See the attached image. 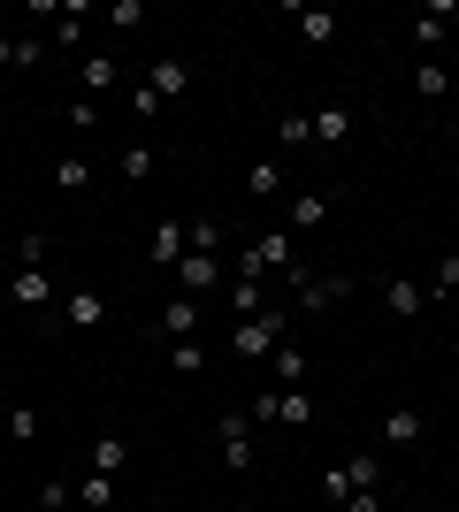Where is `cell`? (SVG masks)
<instances>
[{
	"label": "cell",
	"instance_id": "1",
	"mask_svg": "<svg viewBox=\"0 0 459 512\" xmlns=\"http://www.w3.org/2000/svg\"><path fill=\"white\" fill-rule=\"evenodd\" d=\"M284 329H291V314H284V306H268V314H253V321L230 329V352H238V360H268V352L284 344Z\"/></svg>",
	"mask_w": 459,
	"mask_h": 512
},
{
	"label": "cell",
	"instance_id": "2",
	"mask_svg": "<svg viewBox=\"0 0 459 512\" xmlns=\"http://www.w3.org/2000/svg\"><path fill=\"white\" fill-rule=\"evenodd\" d=\"M222 283H230L222 253H184L176 260V291H184V299H207V291H222Z\"/></svg>",
	"mask_w": 459,
	"mask_h": 512
},
{
	"label": "cell",
	"instance_id": "3",
	"mask_svg": "<svg viewBox=\"0 0 459 512\" xmlns=\"http://www.w3.org/2000/svg\"><path fill=\"white\" fill-rule=\"evenodd\" d=\"M345 291H352V276H306V268H291V299H299V314H329Z\"/></svg>",
	"mask_w": 459,
	"mask_h": 512
},
{
	"label": "cell",
	"instance_id": "4",
	"mask_svg": "<svg viewBox=\"0 0 459 512\" xmlns=\"http://www.w3.org/2000/svg\"><path fill=\"white\" fill-rule=\"evenodd\" d=\"M222 459H230V474H245L253 467V459H261V451H253V413H222Z\"/></svg>",
	"mask_w": 459,
	"mask_h": 512
},
{
	"label": "cell",
	"instance_id": "5",
	"mask_svg": "<svg viewBox=\"0 0 459 512\" xmlns=\"http://www.w3.org/2000/svg\"><path fill=\"white\" fill-rule=\"evenodd\" d=\"M62 321H69V329H100V321H108V299H100L92 283H77V291L62 299Z\"/></svg>",
	"mask_w": 459,
	"mask_h": 512
},
{
	"label": "cell",
	"instance_id": "6",
	"mask_svg": "<svg viewBox=\"0 0 459 512\" xmlns=\"http://www.w3.org/2000/svg\"><path fill=\"white\" fill-rule=\"evenodd\" d=\"M383 306H391V314H429L437 299H429V283H414V276H391V283H383Z\"/></svg>",
	"mask_w": 459,
	"mask_h": 512
},
{
	"label": "cell",
	"instance_id": "7",
	"mask_svg": "<svg viewBox=\"0 0 459 512\" xmlns=\"http://www.w3.org/2000/svg\"><path fill=\"white\" fill-rule=\"evenodd\" d=\"M146 85H153V92H161V100H184V92H192V69L176 62V54H161V62H153V69H146Z\"/></svg>",
	"mask_w": 459,
	"mask_h": 512
},
{
	"label": "cell",
	"instance_id": "8",
	"mask_svg": "<svg viewBox=\"0 0 459 512\" xmlns=\"http://www.w3.org/2000/svg\"><path fill=\"white\" fill-rule=\"evenodd\" d=\"M268 367H276V383H284V390H299L306 383V375H314V360H306V352H299V344H276V352H268Z\"/></svg>",
	"mask_w": 459,
	"mask_h": 512
},
{
	"label": "cell",
	"instance_id": "9",
	"mask_svg": "<svg viewBox=\"0 0 459 512\" xmlns=\"http://www.w3.org/2000/svg\"><path fill=\"white\" fill-rule=\"evenodd\" d=\"M184 253H192V222H161V230H153V260H161V268H176Z\"/></svg>",
	"mask_w": 459,
	"mask_h": 512
},
{
	"label": "cell",
	"instance_id": "10",
	"mask_svg": "<svg viewBox=\"0 0 459 512\" xmlns=\"http://www.w3.org/2000/svg\"><path fill=\"white\" fill-rule=\"evenodd\" d=\"M46 46L39 39H16V31H0V69H39Z\"/></svg>",
	"mask_w": 459,
	"mask_h": 512
},
{
	"label": "cell",
	"instance_id": "11",
	"mask_svg": "<svg viewBox=\"0 0 459 512\" xmlns=\"http://www.w3.org/2000/svg\"><path fill=\"white\" fill-rule=\"evenodd\" d=\"M222 291H230V314H238V321L268 314V299H261V276H238V283H222Z\"/></svg>",
	"mask_w": 459,
	"mask_h": 512
},
{
	"label": "cell",
	"instance_id": "12",
	"mask_svg": "<svg viewBox=\"0 0 459 512\" xmlns=\"http://www.w3.org/2000/svg\"><path fill=\"white\" fill-rule=\"evenodd\" d=\"M291 23H299L306 46H329V39H337V16H329V8H291Z\"/></svg>",
	"mask_w": 459,
	"mask_h": 512
},
{
	"label": "cell",
	"instance_id": "13",
	"mask_svg": "<svg viewBox=\"0 0 459 512\" xmlns=\"http://www.w3.org/2000/svg\"><path fill=\"white\" fill-rule=\"evenodd\" d=\"M77 77H85V100H92V92H108V85H123L115 54H85V62H77Z\"/></svg>",
	"mask_w": 459,
	"mask_h": 512
},
{
	"label": "cell",
	"instance_id": "14",
	"mask_svg": "<svg viewBox=\"0 0 459 512\" xmlns=\"http://www.w3.org/2000/svg\"><path fill=\"white\" fill-rule=\"evenodd\" d=\"M161 329H169V344H176V337H192V329H199V299H184V291H176V299L161 306Z\"/></svg>",
	"mask_w": 459,
	"mask_h": 512
},
{
	"label": "cell",
	"instance_id": "15",
	"mask_svg": "<svg viewBox=\"0 0 459 512\" xmlns=\"http://www.w3.org/2000/svg\"><path fill=\"white\" fill-rule=\"evenodd\" d=\"M276 192H284V169H276V161L261 153V161L245 169V199H276Z\"/></svg>",
	"mask_w": 459,
	"mask_h": 512
},
{
	"label": "cell",
	"instance_id": "16",
	"mask_svg": "<svg viewBox=\"0 0 459 512\" xmlns=\"http://www.w3.org/2000/svg\"><path fill=\"white\" fill-rule=\"evenodd\" d=\"M46 291H54L46 268H16V283H8V299H16V306H46Z\"/></svg>",
	"mask_w": 459,
	"mask_h": 512
},
{
	"label": "cell",
	"instance_id": "17",
	"mask_svg": "<svg viewBox=\"0 0 459 512\" xmlns=\"http://www.w3.org/2000/svg\"><path fill=\"white\" fill-rule=\"evenodd\" d=\"M276 428H314V398H306V390H284V398H276Z\"/></svg>",
	"mask_w": 459,
	"mask_h": 512
},
{
	"label": "cell",
	"instance_id": "18",
	"mask_svg": "<svg viewBox=\"0 0 459 512\" xmlns=\"http://www.w3.org/2000/svg\"><path fill=\"white\" fill-rule=\"evenodd\" d=\"M345 482H352V490H383V459H375V451H352V459H345Z\"/></svg>",
	"mask_w": 459,
	"mask_h": 512
},
{
	"label": "cell",
	"instance_id": "19",
	"mask_svg": "<svg viewBox=\"0 0 459 512\" xmlns=\"http://www.w3.org/2000/svg\"><path fill=\"white\" fill-rule=\"evenodd\" d=\"M85 459H92V474H123V459H131V444H123V436H100V444H92Z\"/></svg>",
	"mask_w": 459,
	"mask_h": 512
},
{
	"label": "cell",
	"instance_id": "20",
	"mask_svg": "<svg viewBox=\"0 0 459 512\" xmlns=\"http://www.w3.org/2000/svg\"><path fill=\"white\" fill-rule=\"evenodd\" d=\"M414 436H421V413L414 406H391V413H383V444H414Z\"/></svg>",
	"mask_w": 459,
	"mask_h": 512
},
{
	"label": "cell",
	"instance_id": "21",
	"mask_svg": "<svg viewBox=\"0 0 459 512\" xmlns=\"http://www.w3.org/2000/svg\"><path fill=\"white\" fill-rule=\"evenodd\" d=\"M77 505H85V512H108L115 505V474H85V482H77Z\"/></svg>",
	"mask_w": 459,
	"mask_h": 512
},
{
	"label": "cell",
	"instance_id": "22",
	"mask_svg": "<svg viewBox=\"0 0 459 512\" xmlns=\"http://www.w3.org/2000/svg\"><path fill=\"white\" fill-rule=\"evenodd\" d=\"M314 138H322V146H345V138H352V115H345V107H322V115H314Z\"/></svg>",
	"mask_w": 459,
	"mask_h": 512
},
{
	"label": "cell",
	"instance_id": "23",
	"mask_svg": "<svg viewBox=\"0 0 459 512\" xmlns=\"http://www.w3.org/2000/svg\"><path fill=\"white\" fill-rule=\"evenodd\" d=\"M54 184H62V192H85V184H92V161H85V153H62V161H54Z\"/></svg>",
	"mask_w": 459,
	"mask_h": 512
},
{
	"label": "cell",
	"instance_id": "24",
	"mask_svg": "<svg viewBox=\"0 0 459 512\" xmlns=\"http://www.w3.org/2000/svg\"><path fill=\"white\" fill-rule=\"evenodd\" d=\"M169 367H176V375H199V367H207V344H199V337H176L169 344Z\"/></svg>",
	"mask_w": 459,
	"mask_h": 512
},
{
	"label": "cell",
	"instance_id": "25",
	"mask_svg": "<svg viewBox=\"0 0 459 512\" xmlns=\"http://www.w3.org/2000/svg\"><path fill=\"white\" fill-rule=\"evenodd\" d=\"M322 214H329V199H322V192H299V199H291V230H314Z\"/></svg>",
	"mask_w": 459,
	"mask_h": 512
},
{
	"label": "cell",
	"instance_id": "26",
	"mask_svg": "<svg viewBox=\"0 0 459 512\" xmlns=\"http://www.w3.org/2000/svg\"><path fill=\"white\" fill-rule=\"evenodd\" d=\"M39 406H8V436H16V444H39Z\"/></svg>",
	"mask_w": 459,
	"mask_h": 512
},
{
	"label": "cell",
	"instance_id": "27",
	"mask_svg": "<svg viewBox=\"0 0 459 512\" xmlns=\"http://www.w3.org/2000/svg\"><path fill=\"white\" fill-rule=\"evenodd\" d=\"M414 92H421V100H444V92H452V77H444V62H421V69H414Z\"/></svg>",
	"mask_w": 459,
	"mask_h": 512
},
{
	"label": "cell",
	"instance_id": "28",
	"mask_svg": "<svg viewBox=\"0 0 459 512\" xmlns=\"http://www.w3.org/2000/svg\"><path fill=\"white\" fill-rule=\"evenodd\" d=\"M452 291H459V253H444L437 276H429V299H452Z\"/></svg>",
	"mask_w": 459,
	"mask_h": 512
},
{
	"label": "cell",
	"instance_id": "29",
	"mask_svg": "<svg viewBox=\"0 0 459 512\" xmlns=\"http://www.w3.org/2000/svg\"><path fill=\"white\" fill-rule=\"evenodd\" d=\"M192 253H222V222H215V214H199V222H192Z\"/></svg>",
	"mask_w": 459,
	"mask_h": 512
},
{
	"label": "cell",
	"instance_id": "30",
	"mask_svg": "<svg viewBox=\"0 0 459 512\" xmlns=\"http://www.w3.org/2000/svg\"><path fill=\"white\" fill-rule=\"evenodd\" d=\"M123 176H131V184H146V176H153V146H123Z\"/></svg>",
	"mask_w": 459,
	"mask_h": 512
},
{
	"label": "cell",
	"instance_id": "31",
	"mask_svg": "<svg viewBox=\"0 0 459 512\" xmlns=\"http://www.w3.org/2000/svg\"><path fill=\"white\" fill-rule=\"evenodd\" d=\"M108 23H115V31H138V23H146V0H115Z\"/></svg>",
	"mask_w": 459,
	"mask_h": 512
},
{
	"label": "cell",
	"instance_id": "32",
	"mask_svg": "<svg viewBox=\"0 0 459 512\" xmlns=\"http://www.w3.org/2000/svg\"><path fill=\"white\" fill-rule=\"evenodd\" d=\"M276 138H284V146H306V138H314V115H284V123H276Z\"/></svg>",
	"mask_w": 459,
	"mask_h": 512
},
{
	"label": "cell",
	"instance_id": "33",
	"mask_svg": "<svg viewBox=\"0 0 459 512\" xmlns=\"http://www.w3.org/2000/svg\"><path fill=\"white\" fill-rule=\"evenodd\" d=\"M69 130H100V100H69Z\"/></svg>",
	"mask_w": 459,
	"mask_h": 512
},
{
	"label": "cell",
	"instance_id": "34",
	"mask_svg": "<svg viewBox=\"0 0 459 512\" xmlns=\"http://www.w3.org/2000/svg\"><path fill=\"white\" fill-rule=\"evenodd\" d=\"M322 497H329V505H345V497H352V482H345V467H329V474H322Z\"/></svg>",
	"mask_w": 459,
	"mask_h": 512
},
{
	"label": "cell",
	"instance_id": "35",
	"mask_svg": "<svg viewBox=\"0 0 459 512\" xmlns=\"http://www.w3.org/2000/svg\"><path fill=\"white\" fill-rule=\"evenodd\" d=\"M39 505H46V512H62V505H77V490H69V482H46Z\"/></svg>",
	"mask_w": 459,
	"mask_h": 512
},
{
	"label": "cell",
	"instance_id": "36",
	"mask_svg": "<svg viewBox=\"0 0 459 512\" xmlns=\"http://www.w3.org/2000/svg\"><path fill=\"white\" fill-rule=\"evenodd\" d=\"M452 23H459V8H452Z\"/></svg>",
	"mask_w": 459,
	"mask_h": 512
},
{
	"label": "cell",
	"instance_id": "37",
	"mask_svg": "<svg viewBox=\"0 0 459 512\" xmlns=\"http://www.w3.org/2000/svg\"><path fill=\"white\" fill-rule=\"evenodd\" d=\"M452 153H459V146H452Z\"/></svg>",
	"mask_w": 459,
	"mask_h": 512
}]
</instances>
